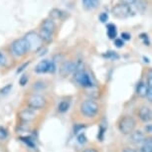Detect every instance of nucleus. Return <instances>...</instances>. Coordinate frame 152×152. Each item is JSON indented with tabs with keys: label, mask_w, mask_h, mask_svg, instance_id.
<instances>
[{
	"label": "nucleus",
	"mask_w": 152,
	"mask_h": 152,
	"mask_svg": "<svg viewBox=\"0 0 152 152\" xmlns=\"http://www.w3.org/2000/svg\"><path fill=\"white\" fill-rule=\"evenodd\" d=\"M74 80L79 86L83 88H91L94 86V81L93 77L87 71L81 70L74 72Z\"/></svg>",
	"instance_id": "obj_1"
},
{
	"label": "nucleus",
	"mask_w": 152,
	"mask_h": 152,
	"mask_svg": "<svg viewBox=\"0 0 152 152\" xmlns=\"http://www.w3.org/2000/svg\"><path fill=\"white\" fill-rule=\"evenodd\" d=\"M11 50H12L13 55L16 57H21L24 56L28 51H30V47L28 42L26 41L25 38L18 39L16 41H14L11 45Z\"/></svg>",
	"instance_id": "obj_2"
},
{
	"label": "nucleus",
	"mask_w": 152,
	"mask_h": 152,
	"mask_svg": "<svg viewBox=\"0 0 152 152\" xmlns=\"http://www.w3.org/2000/svg\"><path fill=\"white\" fill-rule=\"evenodd\" d=\"M136 125L135 119L130 115H126L119 120L118 129L122 134H130L134 130Z\"/></svg>",
	"instance_id": "obj_3"
},
{
	"label": "nucleus",
	"mask_w": 152,
	"mask_h": 152,
	"mask_svg": "<svg viewBox=\"0 0 152 152\" xmlns=\"http://www.w3.org/2000/svg\"><path fill=\"white\" fill-rule=\"evenodd\" d=\"M99 107L94 100H85L81 104V111L85 116L94 117L99 113Z\"/></svg>",
	"instance_id": "obj_4"
},
{
	"label": "nucleus",
	"mask_w": 152,
	"mask_h": 152,
	"mask_svg": "<svg viewBox=\"0 0 152 152\" xmlns=\"http://www.w3.org/2000/svg\"><path fill=\"white\" fill-rule=\"evenodd\" d=\"M56 65L53 61L49 60H43L36 66L35 72L37 74H44V73H55Z\"/></svg>",
	"instance_id": "obj_5"
},
{
	"label": "nucleus",
	"mask_w": 152,
	"mask_h": 152,
	"mask_svg": "<svg viewBox=\"0 0 152 152\" xmlns=\"http://www.w3.org/2000/svg\"><path fill=\"white\" fill-rule=\"evenodd\" d=\"M111 12H113V16H115L119 19H122V18H127V17L130 16L131 9L127 5L118 4V5H115V6L113 8Z\"/></svg>",
	"instance_id": "obj_6"
},
{
	"label": "nucleus",
	"mask_w": 152,
	"mask_h": 152,
	"mask_svg": "<svg viewBox=\"0 0 152 152\" xmlns=\"http://www.w3.org/2000/svg\"><path fill=\"white\" fill-rule=\"evenodd\" d=\"M25 39L26 41L28 42L29 44V47H30V51L31 50H37V49L41 48L42 46V40L41 38L39 37V35H37L36 33L34 32H30L28 33L26 36H25Z\"/></svg>",
	"instance_id": "obj_7"
},
{
	"label": "nucleus",
	"mask_w": 152,
	"mask_h": 152,
	"mask_svg": "<svg viewBox=\"0 0 152 152\" xmlns=\"http://www.w3.org/2000/svg\"><path fill=\"white\" fill-rule=\"evenodd\" d=\"M46 104V100L42 96H38V94H35V96H32L28 99V105L31 110H41L45 107Z\"/></svg>",
	"instance_id": "obj_8"
},
{
	"label": "nucleus",
	"mask_w": 152,
	"mask_h": 152,
	"mask_svg": "<svg viewBox=\"0 0 152 152\" xmlns=\"http://www.w3.org/2000/svg\"><path fill=\"white\" fill-rule=\"evenodd\" d=\"M75 68H76V63L67 61L65 63H63L61 68H60V75L62 77H68L69 75H71L72 73H74Z\"/></svg>",
	"instance_id": "obj_9"
},
{
	"label": "nucleus",
	"mask_w": 152,
	"mask_h": 152,
	"mask_svg": "<svg viewBox=\"0 0 152 152\" xmlns=\"http://www.w3.org/2000/svg\"><path fill=\"white\" fill-rule=\"evenodd\" d=\"M150 88H152V87H149L147 83L139 82L136 86V94L140 97H146Z\"/></svg>",
	"instance_id": "obj_10"
},
{
	"label": "nucleus",
	"mask_w": 152,
	"mask_h": 152,
	"mask_svg": "<svg viewBox=\"0 0 152 152\" xmlns=\"http://www.w3.org/2000/svg\"><path fill=\"white\" fill-rule=\"evenodd\" d=\"M36 117V113L33 110H24L19 113V118L24 122H29Z\"/></svg>",
	"instance_id": "obj_11"
},
{
	"label": "nucleus",
	"mask_w": 152,
	"mask_h": 152,
	"mask_svg": "<svg viewBox=\"0 0 152 152\" xmlns=\"http://www.w3.org/2000/svg\"><path fill=\"white\" fill-rule=\"evenodd\" d=\"M138 116L139 118L144 122H147L151 119V110L148 107H142L138 111Z\"/></svg>",
	"instance_id": "obj_12"
},
{
	"label": "nucleus",
	"mask_w": 152,
	"mask_h": 152,
	"mask_svg": "<svg viewBox=\"0 0 152 152\" xmlns=\"http://www.w3.org/2000/svg\"><path fill=\"white\" fill-rule=\"evenodd\" d=\"M41 29L47 31V32L51 33V34H54L55 33V29H56L55 22H54L52 19H46L45 21L43 22Z\"/></svg>",
	"instance_id": "obj_13"
},
{
	"label": "nucleus",
	"mask_w": 152,
	"mask_h": 152,
	"mask_svg": "<svg viewBox=\"0 0 152 152\" xmlns=\"http://www.w3.org/2000/svg\"><path fill=\"white\" fill-rule=\"evenodd\" d=\"M130 138H131V141L133 143H141L144 141L145 139V136H144V133L141 132L140 130H136V131H132L130 133Z\"/></svg>",
	"instance_id": "obj_14"
},
{
	"label": "nucleus",
	"mask_w": 152,
	"mask_h": 152,
	"mask_svg": "<svg viewBox=\"0 0 152 152\" xmlns=\"http://www.w3.org/2000/svg\"><path fill=\"white\" fill-rule=\"evenodd\" d=\"M83 5L87 10H94L99 5V0H82Z\"/></svg>",
	"instance_id": "obj_15"
},
{
	"label": "nucleus",
	"mask_w": 152,
	"mask_h": 152,
	"mask_svg": "<svg viewBox=\"0 0 152 152\" xmlns=\"http://www.w3.org/2000/svg\"><path fill=\"white\" fill-rule=\"evenodd\" d=\"M107 36L108 38L111 40H114L117 35V30H116V26L114 24H107Z\"/></svg>",
	"instance_id": "obj_16"
},
{
	"label": "nucleus",
	"mask_w": 152,
	"mask_h": 152,
	"mask_svg": "<svg viewBox=\"0 0 152 152\" xmlns=\"http://www.w3.org/2000/svg\"><path fill=\"white\" fill-rule=\"evenodd\" d=\"M53 36H54V34L49 33V32H47V31H45L43 29L40 30L39 37L41 38L42 41H44L46 43H51V42H52L53 41Z\"/></svg>",
	"instance_id": "obj_17"
},
{
	"label": "nucleus",
	"mask_w": 152,
	"mask_h": 152,
	"mask_svg": "<svg viewBox=\"0 0 152 152\" xmlns=\"http://www.w3.org/2000/svg\"><path fill=\"white\" fill-rule=\"evenodd\" d=\"M141 152H152V139L151 138H146L143 141Z\"/></svg>",
	"instance_id": "obj_18"
},
{
	"label": "nucleus",
	"mask_w": 152,
	"mask_h": 152,
	"mask_svg": "<svg viewBox=\"0 0 152 152\" xmlns=\"http://www.w3.org/2000/svg\"><path fill=\"white\" fill-rule=\"evenodd\" d=\"M69 108H70V102L69 100H63V102H60L58 110L60 113H66Z\"/></svg>",
	"instance_id": "obj_19"
},
{
	"label": "nucleus",
	"mask_w": 152,
	"mask_h": 152,
	"mask_svg": "<svg viewBox=\"0 0 152 152\" xmlns=\"http://www.w3.org/2000/svg\"><path fill=\"white\" fill-rule=\"evenodd\" d=\"M64 15V12L59 9H53L52 11H51V16L54 17V18H62V16Z\"/></svg>",
	"instance_id": "obj_20"
},
{
	"label": "nucleus",
	"mask_w": 152,
	"mask_h": 152,
	"mask_svg": "<svg viewBox=\"0 0 152 152\" xmlns=\"http://www.w3.org/2000/svg\"><path fill=\"white\" fill-rule=\"evenodd\" d=\"M104 58H107V59H111V60H116V59L119 58L118 55H117L115 52H113V51L107 52V54H104Z\"/></svg>",
	"instance_id": "obj_21"
},
{
	"label": "nucleus",
	"mask_w": 152,
	"mask_h": 152,
	"mask_svg": "<svg viewBox=\"0 0 152 152\" xmlns=\"http://www.w3.org/2000/svg\"><path fill=\"white\" fill-rule=\"evenodd\" d=\"M12 88H13V86L12 84H9V85H7V86H5V87L3 88H1L0 90V94H7L8 93H10V91L12 90Z\"/></svg>",
	"instance_id": "obj_22"
},
{
	"label": "nucleus",
	"mask_w": 152,
	"mask_h": 152,
	"mask_svg": "<svg viewBox=\"0 0 152 152\" xmlns=\"http://www.w3.org/2000/svg\"><path fill=\"white\" fill-rule=\"evenodd\" d=\"M99 20H100V22L102 23H105L108 20V15H107V13H105V12H102V14L99 15Z\"/></svg>",
	"instance_id": "obj_23"
},
{
	"label": "nucleus",
	"mask_w": 152,
	"mask_h": 152,
	"mask_svg": "<svg viewBox=\"0 0 152 152\" xmlns=\"http://www.w3.org/2000/svg\"><path fill=\"white\" fill-rule=\"evenodd\" d=\"M27 83H28V77L26 76V75H23L19 80V84L21 86H25Z\"/></svg>",
	"instance_id": "obj_24"
},
{
	"label": "nucleus",
	"mask_w": 152,
	"mask_h": 152,
	"mask_svg": "<svg viewBox=\"0 0 152 152\" xmlns=\"http://www.w3.org/2000/svg\"><path fill=\"white\" fill-rule=\"evenodd\" d=\"M114 45L117 48H122L123 45H124V42H123L122 39H114Z\"/></svg>",
	"instance_id": "obj_25"
},
{
	"label": "nucleus",
	"mask_w": 152,
	"mask_h": 152,
	"mask_svg": "<svg viewBox=\"0 0 152 152\" xmlns=\"http://www.w3.org/2000/svg\"><path fill=\"white\" fill-rule=\"evenodd\" d=\"M140 38L143 40V43H144L146 46H149L150 42H149V39H148L147 34H141V35H140Z\"/></svg>",
	"instance_id": "obj_26"
},
{
	"label": "nucleus",
	"mask_w": 152,
	"mask_h": 152,
	"mask_svg": "<svg viewBox=\"0 0 152 152\" xmlns=\"http://www.w3.org/2000/svg\"><path fill=\"white\" fill-rule=\"evenodd\" d=\"M78 140H79V142L81 143V144H85V143L87 142V137H86V135L84 133H82V134H80V135L78 136Z\"/></svg>",
	"instance_id": "obj_27"
},
{
	"label": "nucleus",
	"mask_w": 152,
	"mask_h": 152,
	"mask_svg": "<svg viewBox=\"0 0 152 152\" xmlns=\"http://www.w3.org/2000/svg\"><path fill=\"white\" fill-rule=\"evenodd\" d=\"M120 1L122 2V4H124V5H127V6H129V5L133 4V3H135L136 0H120Z\"/></svg>",
	"instance_id": "obj_28"
},
{
	"label": "nucleus",
	"mask_w": 152,
	"mask_h": 152,
	"mask_svg": "<svg viewBox=\"0 0 152 152\" xmlns=\"http://www.w3.org/2000/svg\"><path fill=\"white\" fill-rule=\"evenodd\" d=\"M83 128H85V125H82V124H77L75 126V133H79Z\"/></svg>",
	"instance_id": "obj_29"
},
{
	"label": "nucleus",
	"mask_w": 152,
	"mask_h": 152,
	"mask_svg": "<svg viewBox=\"0 0 152 152\" xmlns=\"http://www.w3.org/2000/svg\"><path fill=\"white\" fill-rule=\"evenodd\" d=\"M6 136H7L6 130H5L3 127H0V138H5Z\"/></svg>",
	"instance_id": "obj_30"
},
{
	"label": "nucleus",
	"mask_w": 152,
	"mask_h": 152,
	"mask_svg": "<svg viewBox=\"0 0 152 152\" xmlns=\"http://www.w3.org/2000/svg\"><path fill=\"white\" fill-rule=\"evenodd\" d=\"M121 37H122V40H129L131 38V36H130V34L129 33H126V32H123L121 34Z\"/></svg>",
	"instance_id": "obj_31"
},
{
	"label": "nucleus",
	"mask_w": 152,
	"mask_h": 152,
	"mask_svg": "<svg viewBox=\"0 0 152 152\" xmlns=\"http://www.w3.org/2000/svg\"><path fill=\"white\" fill-rule=\"evenodd\" d=\"M29 64H30V63L28 62V63H25L24 65H22L21 67H20V68L18 69V70H17V73H21L22 71H24V70H25V68H27V67H28V65H29Z\"/></svg>",
	"instance_id": "obj_32"
},
{
	"label": "nucleus",
	"mask_w": 152,
	"mask_h": 152,
	"mask_svg": "<svg viewBox=\"0 0 152 152\" xmlns=\"http://www.w3.org/2000/svg\"><path fill=\"white\" fill-rule=\"evenodd\" d=\"M5 61H6V59H5V56L0 52V66L4 65L5 64Z\"/></svg>",
	"instance_id": "obj_33"
},
{
	"label": "nucleus",
	"mask_w": 152,
	"mask_h": 152,
	"mask_svg": "<svg viewBox=\"0 0 152 152\" xmlns=\"http://www.w3.org/2000/svg\"><path fill=\"white\" fill-rule=\"evenodd\" d=\"M122 152H136L135 150H134L133 148H130V147H126V148H124L122 150Z\"/></svg>",
	"instance_id": "obj_34"
},
{
	"label": "nucleus",
	"mask_w": 152,
	"mask_h": 152,
	"mask_svg": "<svg viewBox=\"0 0 152 152\" xmlns=\"http://www.w3.org/2000/svg\"><path fill=\"white\" fill-rule=\"evenodd\" d=\"M145 130L147 131L148 133H151V124H148L147 127H145Z\"/></svg>",
	"instance_id": "obj_35"
},
{
	"label": "nucleus",
	"mask_w": 152,
	"mask_h": 152,
	"mask_svg": "<svg viewBox=\"0 0 152 152\" xmlns=\"http://www.w3.org/2000/svg\"><path fill=\"white\" fill-rule=\"evenodd\" d=\"M84 152H97V151L94 148H88V149H86Z\"/></svg>",
	"instance_id": "obj_36"
}]
</instances>
